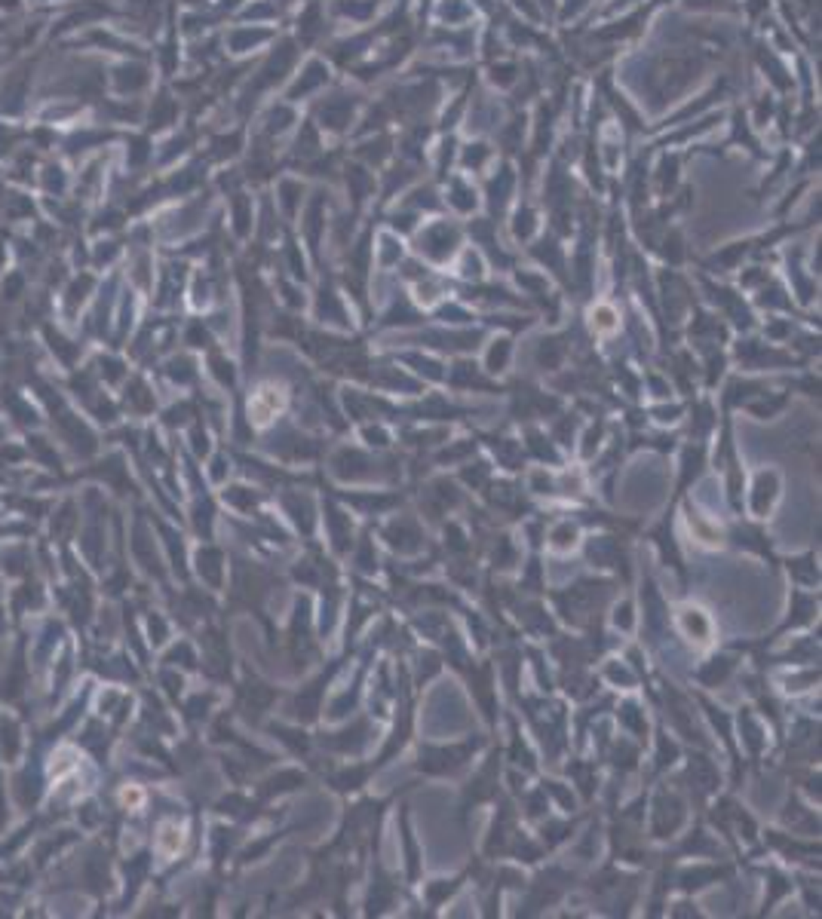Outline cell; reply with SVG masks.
<instances>
[{"label":"cell","mask_w":822,"mask_h":919,"mask_svg":"<svg viewBox=\"0 0 822 919\" xmlns=\"http://www.w3.org/2000/svg\"><path fill=\"white\" fill-rule=\"evenodd\" d=\"M292 62H295V46H292V44H282V46L271 55V62L264 65V71H261V77H258V89L280 83L282 77H286V71L292 68Z\"/></svg>","instance_id":"6da1fadb"},{"label":"cell","mask_w":822,"mask_h":919,"mask_svg":"<svg viewBox=\"0 0 822 919\" xmlns=\"http://www.w3.org/2000/svg\"><path fill=\"white\" fill-rule=\"evenodd\" d=\"M350 113H353V102L347 95H338V102H325V108H322L325 123L322 126H329V129H341L347 120H350Z\"/></svg>","instance_id":"7a4b0ae2"},{"label":"cell","mask_w":822,"mask_h":919,"mask_svg":"<svg viewBox=\"0 0 822 919\" xmlns=\"http://www.w3.org/2000/svg\"><path fill=\"white\" fill-rule=\"evenodd\" d=\"M147 83V71L145 68H138V65H126V68H120L117 71V86L120 89H129V92H136L141 89Z\"/></svg>","instance_id":"3957f363"},{"label":"cell","mask_w":822,"mask_h":919,"mask_svg":"<svg viewBox=\"0 0 822 919\" xmlns=\"http://www.w3.org/2000/svg\"><path fill=\"white\" fill-rule=\"evenodd\" d=\"M322 80H325V68L322 65H310L307 68V77H304V80H298V86L292 89V98L304 95V92H310V89H316Z\"/></svg>","instance_id":"277c9868"},{"label":"cell","mask_w":822,"mask_h":919,"mask_svg":"<svg viewBox=\"0 0 822 919\" xmlns=\"http://www.w3.org/2000/svg\"><path fill=\"white\" fill-rule=\"evenodd\" d=\"M485 156H488L485 145H476V151H473V147H470V151H466L464 163H466V166H482V163H485Z\"/></svg>","instance_id":"5b68a950"},{"label":"cell","mask_w":822,"mask_h":919,"mask_svg":"<svg viewBox=\"0 0 822 919\" xmlns=\"http://www.w3.org/2000/svg\"><path fill=\"white\" fill-rule=\"evenodd\" d=\"M592 316H599V328H614V313L608 310V306H599V310L592 313Z\"/></svg>","instance_id":"8992f818"}]
</instances>
